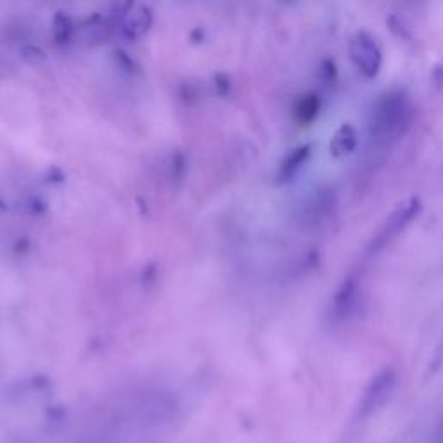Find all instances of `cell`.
Returning a JSON list of instances; mask_svg holds the SVG:
<instances>
[{"instance_id":"obj_1","label":"cell","mask_w":443,"mask_h":443,"mask_svg":"<svg viewBox=\"0 0 443 443\" xmlns=\"http://www.w3.org/2000/svg\"><path fill=\"white\" fill-rule=\"evenodd\" d=\"M421 214V201L417 198H410L409 201H406L403 205H400L399 208L390 214V217L386 218L381 225L378 227L374 234H372L371 239L367 241V244L364 246L361 254V260H358V270L362 274L364 268L367 265H371L372 261L378 260L400 236L407 230V227L410 225L417 218V215Z\"/></svg>"},{"instance_id":"obj_2","label":"cell","mask_w":443,"mask_h":443,"mask_svg":"<svg viewBox=\"0 0 443 443\" xmlns=\"http://www.w3.org/2000/svg\"><path fill=\"white\" fill-rule=\"evenodd\" d=\"M410 107L402 92H390L378 101L371 114L369 134L376 141L388 142L402 134V127L409 123Z\"/></svg>"},{"instance_id":"obj_3","label":"cell","mask_w":443,"mask_h":443,"mask_svg":"<svg viewBox=\"0 0 443 443\" xmlns=\"http://www.w3.org/2000/svg\"><path fill=\"white\" fill-rule=\"evenodd\" d=\"M362 299H364V295H362V274L355 270L348 277H345V281L341 282V286L334 293L333 299H331V320L336 324H343L357 317L358 310L362 306Z\"/></svg>"},{"instance_id":"obj_4","label":"cell","mask_w":443,"mask_h":443,"mask_svg":"<svg viewBox=\"0 0 443 443\" xmlns=\"http://www.w3.org/2000/svg\"><path fill=\"white\" fill-rule=\"evenodd\" d=\"M397 371L393 367H386L383 371H379L374 378L371 379L367 388L362 393L361 403H358V417L362 419H367L372 414L378 412L379 409L385 407V403L388 402L390 397L395 393L397 388Z\"/></svg>"},{"instance_id":"obj_5","label":"cell","mask_w":443,"mask_h":443,"mask_svg":"<svg viewBox=\"0 0 443 443\" xmlns=\"http://www.w3.org/2000/svg\"><path fill=\"white\" fill-rule=\"evenodd\" d=\"M348 52H350V59L362 75L367 76V78H374L378 75L383 64V55L371 35L365 33V31H358L350 40Z\"/></svg>"},{"instance_id":"obj_6","label":"cell","mask_w":443,"mask_h":443,"mask_svg":"<svg viewBox=\"0 0 443 443\" xmlns=\"http://www.w3.org/2000/svg\"><path fill=\"white\" fill-rule=\"evenodd\" d=\"M153 26V10L149 7L142 6L132 10L130 16L123 23V35L128 40H139L144 37Z\"/></svg>"},{"instance_id":"obj_7","label":"cell","mask_w":443,"mask_h":443,"mask_svg":"<svg viewBox=\"0 0 443 443\" xmlns=\"http://www.w3.org/2000/svg\"><path fill=\"white\" fill-rule=\"evenodd\" d=\"M320 113V97L317 94H305V96L299 97L295 103L293 107V116H295L296 123H299L302 127L312 123Z\"/></svg>"},{"instance_id":"obj_8","label":"cell","mask_w":443,"mask_h":443,"mask_svg":"<svg viewBox=\"0 0 443 443\" xmlns=\"http://www.w3.org/2000/svg\"><path fill=\"white\" fill-rule=\"evenodd\" d=\"M357 130H355L351 125L345 123L338 128V132L334 134L333 141H331V155L333 156H345L350 155L351 151L357 146Z\"/></svg>"},{"instance_id":"obj_9","label":"cell","mask_w":443,"mask_h":443,"mask_svg":"<svg viewBox=\"0 0 443 443\" xmlns=\"http://www.w3.org/2000/svg\"><path fill=\"white\" fill-rule=\"evenodd\" d=\"M310 149L312 148H310L309 144L299 146V148H296L295 151H291L288 156H286V159L282 162V165H281V179H284V180L291 179V177L295 175V173L298 172L299 168H302L303 163L309 159Z\"/></svg>"},{"instance_id":"obj_10","label":"cell","mask_w":443,"mask_h":443,"mask_svg":"<svg viewBox=\"0 0 443 443\" xmlns=\"http://www.w3.org/2000/svg\"><path fill=\"white\" fill-rule=\"evenodd\" d=\"M52 24H54V37L58 44H66L71 38L73 28H75L71 17L66 12H62V10H59L54 16V23Z\"/></svg>"},{"instance_id":"obj_11","label":"cell","mask_w":443,"mask_h":443,"mask_svg":"<svg viewBox=\"0 0 443 443\" xmlns=\"http://www.w3.org/2000/svg\"><path fill=\"white\" fill-rule=\"evenodd\" d=\"M21 55H23L24 61L31 66L42 64V62H45V59H47L45 58V52L33 44L23 45V47H21Z\"/></svg>"},{"instance_id":"obj_12","label":"cell","mask_w":443,"mask_h":443,"mask_svg":"<svg viewBox=\"0 0 443 443\" xmlns=\"http://www.w3.org/2000/svg\"><path fill=\"white\" fill-rule=\"evenodd\" d=\"M114 59H116L118 66H120V68L123 69V71L132 73V71H134V69H135L134 59H132L130 55L127 54V52L121 51V49H118V51L114 52Z\"/></svg>"},{"instance_id":"obj_13","label":"cell","mask_w":443,"mask_h":443,"mask_svg":"<svg viewBox=\"0 0 443 443\" xmlns=\"http://www.w3.org/2000/svg\"><path fill=\"white\" fill-rule=\"evenodd\" d=\"M320 75H322L324 82L333 83L334 80H336V76H338L336 64H334V62L331 61V59H326V61H322V64H320Z\"/></svg>"},{"instance_id":"obj_14","label":"cell","mask_w":443,"mask_h":443,"mask_svg":"<svg viewBox=\"0 0 443 443\" xmlns=\"http://www.w3.org/2000/svg\"><path fill=\"white\" fill-rule=\"evenodd\" d=\"M214 82H215V90H217L218 96H227L230 92V78L223 73H217L214 76Z\"/></svg>"},{"instance_id":"obj_15","label":"cell","mask_w":443,"mask_h":443,"mask_svg":"<svg viewBox=\"0 0 443 443\" xmlns=\"http://www.w3.org/2000/svg\"><path fill=\"white\" fill-rule=\"evenodd\" d=\"M134 0H116L114 2V12H128Z\"/></svg>"},{"instance_id":"obj_16","label":"cell","mask_w":443,"mask_h":443,"mask_svg":"<svg viewBox=\"0 0 443 443\" xmlns=\"http://www.w3.org/2000/svg\"><path fill=\"white\" fill-rule=\"evenodd\" d=\"M191 40L194 42V44H200V42L205 40V31L201 30V28H196V30L191 33Z\"/></svg>"},{"instance_id":"obj_17","label":"cell","mask_w":443,"mask_h":443,"mask_svg":"<svg viewBox=\"0 0 443 443\" xmlns=\"http://www.w3.org/2000/svg\"><path fill=\"white\" fill-rule=\"evenodd\" d=\"M433 80L438 83V85H442L443 83V66H437V68H435Z\"/></svg>"},{"instance_id":"obj_18","label":"cell","mask_w":443,"mask_h":443,"mask_svg":"<svg viewBox=\"0 0 443 443\" xmlns=\"http://www.w3.org/2000/svg\"><path fill=\"white\" fill-rule=\"evenodd\" d=\"M435 443H443V424L440 426V430L437 431V435H435Z\"/></svg>"}]
</instances>
